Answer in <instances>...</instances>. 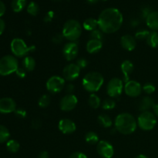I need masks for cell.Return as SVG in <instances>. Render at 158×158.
<instances>
[{"instance_id":"83f0119b","label":"cell","mask_w":158,"mask_h":158,"mask_svg":"<svg viewBox=\"0 0 158 158\" xmlns=\"http://www.w3.org/2000/svg\"><path fill=\"white\" fill-rule=\"evenodd\" d=\"M12 9L15 12H19L26 7V0H12Z\"/></svg>"},{"instance_id":"ab89813d","label":"cell","mask_w":158,"mask_h":158,"mask_svg":"<svg viewBox=\"0 0 158 158\" xmlns=\"http://www.w3.org/2000/svg\"><path fill=\"white\" fill-rule=\"evenodd\" d=\"M15 74H16V76L18 77L23 79V78H24V77H26V70L24 69V68L19 67L18 69H17V70L15 71Z\"/></svg>"},{"instance_id":"ac0fdd59","label":"cell","mask_w":158,"mask_h":158,"mask_svg":"<svg viewBox=\"0 0 158 158\" xmlns=\"http://www.w3.org/2000/svg\"><path fill=\"white\" fill-rule=\"evenodd\" d=\"M120 69H121V72L123 75V82H125L126 83L130 80V76L134 71V64L130 60H125L121 63Z\"/></svg>"},{"instance_id":"484cf974","label":"cell","mask_w":158,"mask_h":158,"mask_svg":"<svg viewBox=\"0 0 158 158\" xmlns=\"http://www.w3.org/2000/svg\"><path fill=\"white\" fill-rule=\"evenodd\" d=\"M98 122L103 127L109 128L112 126V120L107 114H100L98 117Z\"/></svg>"},{"instance_id":"d4e9b609","label":"cell","mask_w":158,"mask_h":158,"mask_svg":"<svg viewBox=\"0 0 158 158\" xmlns=\"http://www.w3.org/2000/svg\"><path fill=\"white\" fill-rule=\"evenodd\" d=\"M101 100L100 97L95 94H91L88 99V104L93 109H97L101 105Z\"/></svg>"},{"instance_id":"2e32d148","label":"cell","mask_w":158,"mask_h":158,"mask_svg":"<svg viewBox=\"0 0 158 158\" xmlns=\"http://www.w3.org/2000/svg\"><path fill=\"white\" fill-rule=\"evenodd\" d=\"M59 130L64 134H71L77 130V125L70 119H62L58 124Z\"/></svg>"},{"instance_id":"f5cc1de1","label":"cell","mask_w":158,"mask_h":158,"mask_svg":"<svg viewBox=\"0 0 158 158\" xmlns=\"http://www.w3.org/2000/svg\"><path fill=\"white\" fill-rule=\"evenodd\" d=\"M86 1L89 3H90V4H94V3H97L98 0H86Z\"/></svg>"},{"instance_id":"1f68e13d","label":"cell","mask_w":158,"mask_h":158,"mask_svg":"<svg viewBox=\"0 0 158 158\" xmlns=\"http://www.w3.org/2000/svg\"><path fill=\"white\" fill-rule=\"evenodd\" d=\"M51 103V98L50 96L48 95V94H43V96L40 97V98L39 99L38 104L40 106V107L41 108H46L49 106Z\"/></svg>"},{"instance_id":"5b68a950","label":"cell","mask_w":158,"mask_h":158,"mask_svg":"<svg viewBox=\"0 0 158 158\" xmlns=\"http://www.w3.org/2000/svg\"><path fill=\"white\" fill-rule=\"evenodd\" d=\"M11 50L16 57L26 56L29 52L35 50V46H27L26 42L20 38H15L11 42Z\"/></svg>"},{"instance_id":"4fadbf2b","label":"cell","mask_w":158,"mask_h":158,"mask_svg":"<svg viewBox=\"0 0 158 158\" xmlns=\"http://www.w3.org/2000/svg\"><path fill=\"white\" fill-rule=\"evenodd\" d=\"M99 155L103 158H112L114 154V148L110 143L106 140H100L97 146Z\"/></svg>"},{"instance_id":"d590c367","label":"cell","mask_w":158,"mask_h":158,"mask_svg":"<svg viewBox=\"0 0 158 158\" xmlns=\"http://www.w3.org/2000/svg\"><path fill=\"white\" fill-rule=\"evenodd\" d=\"M142 89L143 90V92L146 93L147 94H152L155 92L156 87L153 83H147L142 87Z\"/></svg>"},{"instance_id":"44dd1931","label":"cell","mask_w":158,"mask_h":158,"mask_svg":"<svg viewBox=\"0 0 158 158\" xmlns=\"http://www.w3.org/2000/svg\"><path fill=\"white\" fill-rule=\"evenodd\" d=\"M154 105H155L154 100L151 97H145L140 100L139 103V110L141 112L149 111V110H151V108H154Z\"/></svg>"},{"instance_id":"9c48e42d","label":"cell","mask_w":158,"mask_h":158,"mask_svg":"<svg viewBox=\"0 0 158 158\" xmlns=\"http://www.w3.org/2000/svg\"><path fill=\"white\" fill-rule=\"evenodd\" d=\"M123 81L120 79L113 78L108 83L106 86V93L110 98H117L120 97L123 91Z\"/></svg>"},{"instance_id":"d6a6232c","label":"cell","mask_w":158,"mask_h":158,"mask_svg":"<svg viewBox=\"0 0 158 158\" xmlns=\"http://www.w3.org/2000/svg\"><path fill=\"white\" fill-rule=\"evenodd\" d=\"M101 106L104 110H113L115 108L116 102L112 98H108L103 100Z\"/></svg>"},{"instance_id":"52a82bcc","label":"cell","mask_w":158,"mask_h":158,"mask_svg":"<svg viewBox=\"0 0 158 158\" xmlns=\"http://www.w3.org/2000/svg\"><path fill=\"white\" fill-rule=\"evenodd\" d=\"M137 125L143 131H149L154 129L157 124V118L154 113L151 111L141 112L137 118Z\"/></svg>"},{"instance_id":"30bf717a","label":"cell","mask_w":158,"mask_h":158,"mask_svg":"<svg viewBox=\"0 0 158 158\" xmlns=\"http://www.w3.org/2000/svg\"><path fill=\"white\" fill-rule=\"evenodd\" d=\"M80 68L76 63H69L63 69V78L67 81H73L80 77Z\"/></svg>"},{"instance_id":"8fae6325","label":"cell","mask_w":158,"mask_h":158,"mask_svg":"<svg viewBox=\"0 0 158 158\" xmlns=\"http://www.w3.org/2000/svg\"><path fill=\"white\" fill-rule=\"evenodd\" d=\"M78 103V99L74 94H66L60 100V109L65 112H69L75 109Z\"/></svg>"},{"instance_id":"f546056e","label":"cell","mask_w":158,"mask_h":158,"mask_svg":"<svg viewBox=\"0 0 158 158\" xmlns=\"http://www.w3.org/2000/svg\"><path fill=\"white\" fill-rule=\"evenodd\" d=\"M9 137H10V133L9 130L3 125H0V143L7 142Z\"/></svg>"},{"instance_id":"681fc988","label":"cell","mask_w":158,"mask_h":158,"mask_svg":"<svg viewBox=\"0 0 158 158\" xmlns=\"http://www.w3.org/2000/svg\"><path fill=\"white\" fill-rule=\"evenodd\" d=\"M153 110H154V115H155L156 117H158V103H157V104L154 105V108H153Z\"/></svg>"},{"instance_id":"4dcf8cb0","label":"cell","mask_w":158,"mask_h":158,"mask_svg":"<svg viewBox=\"0 0 158 158\" xmlns=\"http://www.w3.org/2000/svg\"><path fill=\"white\" fill-rule=\"evenodd\" d=\"M27 12L32 16H36L40 12V7L35 2H31L27 6Z\"/></svg>"},{"instance_id":"836d02e7","label":"cell","mask_w":158,"mask_h":158,"mask_svg":"<svg viewBox=\"0 0 158 158\" xmlns=\"http://www.w3.org/2000/svg\"><path fill=\"white\" fill-rule=\"evenodd\" d=\"M103 32L100 30V29H97L95 30L90 32L89 34V37H90V40H100L102 41L103 39Z\"/></svg>"},{"instance_id":"ba28073f","label":"cell","mask_w":158,"mask_h":158,"mask_svg":"<svg viewBox=\"0 0 158 158\" xmlns=\"http://www.w3.org/2000/svg\"><path fill=\"white\" fill-rule=\"evenodd\" d=\"M66 86V80L60 76H52L46 82V89L52 94H58L61 92Z\"/></svg>"},{"instance_id":"7a4b0ae2","label":"cell","mask_w":158,"mask_h":158,"mask_svg":"<svg viewBox=\"0 0 158 158\" xmlns=\"http://www.w3.org/2000/svg\"><path fill=\"white\" fill-rule=\"evenodd\" d=\"M116 130L124 135H129L136 131L137 121L135 117L129 113H122L117 115L114 122Z\"/></svg>"},{"instance_id":"7402d4cb","label":"cell","mask_w":158,"mask_h":158,"mask_svg":"<svg viewBox=\"0 0 158 158\" xmlns=\"http://www.w3.org/2000/svg\"><path fill=\"white\" fill-rule=\"evenodd\" d=\"M35 60L31 56H26L23 60V68H24L28 72L33 71L35 68Z\"/></svg>"},{"instance_id":"ffe728a7","label":"cell","mask_w":158,"mask_h":158,"mask_svg":"<svg viewBox=\"0 0 158 158\" xmlns=\"http://www.w3.org/2000/svg\"><path fill=\"white\" fill-rule=\"evenodd\" d=\"M147 26L153 31L158 30V11H153L146 19Z\"/></svg>"},{"instance_id":"277c9868","label":"cell","mask_w":158,"mask_h":158,"mask_svg":"<svg viewBox=\"0 0 158 158\" xmlns=\"http://www.w3.org/2000/svg\"><path fill=\"white\" fill-rule=\"evenodd\" d=\"M81 24L76 19H69L66 22L63 27L62 34L69 42H76L82 34Z\"/></svg>"},{"instance_id":"8d00e7d4","label":"cell","mask_w":158,"mask_h":158,"mask_svg":"<svg viewBox=\"0 0 158 158\" xmlns=\"http://www.w3.org/2000/svg\"><path fill=\"white\" fill-rule=\"evenodd\" d=\"M64 36H63V34H56L55 35H53L52 38V43H56V44H60V43H61L63 41V40H64Z\"/></svg>"},{"instance_id":"9a60e30c","label":"cell","mask_w":158,"mask_h":158,"mask_svg":"<svg viewBox=\"0 0 158 158\" xmlns=\"http://www.w3.org/2000/svg\"><path fill=\"white\" fill-rule=\"evenodd\" d=\"M16 110V103L13 99L10 97H4L0 99V113L10 114Z\"/></svg>"},{"instance_id":"5bb4252c","label":"cell","mask_w":158,"mask_h":158,"mask_svg":"<svg viewBox=\"0 0 158 158\" xmlns=\"http://www.w3.org/2000/svg\"><path fill=\"white\" fill-rule=\"evenodd\" d=\"M142 86L138 82L135 80H129L125 83V94L131 97H137L141 94Z\"/></svg>"},{"instance_id":"c3c4849f","label":"cell","mask_w":158,"mask_h":158,"mask_svg":"<svg viewBox=\"0 0 158 158\" xmlns=\"http://www.w3.org/2000/svg\"><path fill=\"white\" fill-rule=\"evenodd\" d=\"M5 29H6V24H5V22L3 21L2 19H0V35L3 33Z\"/></svg>"},{"instance_id":"4316f807","label":"cell","mask_w":158,"mask_h":158,"mask_svg":"<svg viewBox=\"0 0 158 158\" xmlns=\"http://www.w3.org/2000/svg\"><path fill=\"white\" fill-rule=\"evenodd\" d=\"M20 148V145L18 141L15 140H9L6 142V149L9 152L15 154L19 151Z\"/></svg>"},{"instance_id":"e0dca14e","label":"cell","mask_w":158,"mask_h":158,"mask_svg":"<svg viewBox=\"0 0 158 158\" xmlns=\"http://www.w3.org/2000/svg\"><path fill=\"white\" fill-rule=\"evenodd\" d=\"M120 44L125 50L133 51L137 46V42L134 36L127 34L120 38Z\"/></svg>"},{"instance_id":"ee69618b","label":"cell","mask_w":158,"mask_h":158,"mask_svg":"<svg viewBox=\"0 0 158 158\" xmlns=\"http://www.w3.org/2000/svg\"><path fill=\"white\" fill-rule=\"evenodd\" d=\"M65 89L67 94H73L74 90H75V86L72 83H69V84L65 86Z\"/></svg>"},{"instance_id":"7bdbcfd3","label":"cell","mask_w":158,"mask_h":158,"mask_svg":"<svg viewBox=\"0 0 158 158\" xmlns=\"http://www.w3.org/2000/svg\"><path fill=\"white\" fill-rule=\"evenodd\" d=\"M32 128L35 130L40 129V128L42 127L41 120H39V119H34L32 122Z\"/></svg>"},{"instance_id":"6da1fadb","label":"cell","mask_w":158,"mask_h":158,"mask_svg":"<svg viewBox=\"0 0 158 158\" xmlns=\"http://www.w3.org/2000/svg\"><path fill=\"white\" fill-rule=\"evenodd\" d=\"M98 27L103 33L111 34L118 31L123 22V17L119 9L107 8L101 12L98 18Z\"/></svg>"},{"instance_id":"b9f144b4","label":"cell","mask_w":158,"mask_h":158,"mask_svg":"<svg viewBox=\"0 0 158 158\" xmlns=\"http://www.w3.org/2000/svg\"><path fill=\"white\" fill-rule=\"evenodd\" d=\"M69 158H88L87 156L85 154H83V152H80V151H77V152H74L69 156Z\"/></svg>"},{"instance_id":"f907efd6","label":"cell","mask_w":158,"mask_h":158,"mask_svg":"<svg viewBox=\"0 0 158 158\" xmlns=\"http://www.w3.org/2000/svg\"><path fill=\"white\" fill-rule=\"evenodd\" d=\"M139 24V21L137 19H134L132 22H131V26H133V27H135V26H138Z\"/></svg>"},{"instance_id":"f6af8a7d","label":"cell","mask_w":158,"mask_h":158,"mask_svg":"<svg viewBox=\"0 0 158 158\" xmlns=\"http://www.w3.org/2000/svg\"><path fill=\"white\" fill-rule=\"evenodd\" d=\"M151 11L150 10L149 8H145V9H143V10H142V17L146 19L148 18V15H150V13H151Z\"/></svg>"},{"instance_id":"bcb514c9","label":"cell","mask_w":158,"mask_h":158,"mask_svg":"<svg viewBox=\"0 0 158 158\" xmlns=\"http://www.w3.org/2000/svg\"><path fill=\"white\" fill-rule=\"evenodd\" d=\"M6 6H5L4 2L0 0V17L2 16V15H4L5 12H6Z\"/></svg>"},{"instance_id":"74e56055","label":"cell","mask_w":158,"mask_h":158,"mask_svg":"<svg viewBox=\"0 0 158 158\" xmlns=\"http://www.w3.org/2000/svg\"><path fill=\"white\" fill-rule=\"evenodd\" d=\"M76 64H77V66L80 68V69H85V68L87 66L88 61L86 60V59L80 58L77 60V63H76Z\"/></svg>"},{"instance_id":"603a6c76","label":"cell","mask_w":158,"mask_h":158,"mask_svg":"<svg viewBox=\"0 0 158 158\" xmlns=\"http://www.w3.org/2000/svg\"><path fill=\"white\" fill-rule=\"evenodd\" d=\"M83 27L86 30L92 32L98 27V20L94 18H88L83 22Z\"/></svg>"},{"instance_id":"11a10c76","label":"cell","mask_w":158,"mask_h":158,"mask_svg":"<svg viewBox=\"0 0 158 158\" xmlns=\"http://www.w3.org/2000/svg\"><path fill=\"white\" fill-rule=\"evenodd\" d=\"M102 1H106V0H102Z\"/></svg>"},{"instance_id":"f35d334b","label":"cell","mask_w":158,"mask_h":158,"mask_svg":"<svg viewBox=\"0 0 158 158\" xmlns=\"http://www.w3.org/2000/svg\"><path fill=\"white\" fill-rule=\"evenodd\" d=\"M54 15H55V13H54L53 11H49V12L46 14L43 20H44L45 23H50V22H52V20L53 19Z\"/></svg>"},{"instance_id":"816d5d0a","label":"cell","mask_w":158,"mask_h":158,"mask_svg":"<svg viewBox=\"0 0 158 158\" xmlns=\"http://www.w3.org/2000/svg\"><path fill=\"white\" fill-rule=\"evenodd\" d=\"M135 158H149V157H148V156L144 155V154H139V155H137Z\"/></svg>"},{"instance_id":"d6986e66","label":"cell","mask_w":158,"mask_h":158,"mask_svg":"<svg viewBox=\"0 0 158 158\" xmlns=\"http://www.w3.org/2000/svg\"><path fill=\"white\" fill-rule=\"evenodd\" d=\"M103 47V43L100 40H89L86 43V50L89 53L95 54Z\"/></svg>"},{"instance_id":"f1b7e54d","label":"cell","mask_w":158,"mask_h":158,"mask_svg":"<svg viewBox=\"0 0 158 158\" xmlns=\"http://www.w3.org/2000/svg\"><path fill=\"white\" fill-rule=\"evenodd\" d=\"M85 140H86V143H88L89 144H96V143H98L99 140V136L97 135V133L94 132V131H89L85 136Z\"/></svg>"},{"instance_id":"db71d44e","label":"cell","mask_w":158,"mask_h":158,"mask_svg":"<svg viewBox=\"0 0 158 158\" xmlns=\"http://www.w3.org/2000/svg\"><path fill=\"white\" fill-rule=\"evenodd\" d=\"M53 1H60V0H53Z\"/></svg>"},{"instance_id":"3957f363","label":"cell","mask_w":158,"mask_h":158,"mask_svg":"<svg viewBox=\"0 0 158 158\" xmlns=\"http://www.w3.org/2000/svg\"><path fill=\"white\" fill-rule=\"evenodd\" d=\"M104 82L103 75L98 72H89L83 77L82 85L87 92L94 94L100 90Z\"/></svg>"},{"instance_id":"8992f818","label":"cell","mask_w":158,"mask_h":158,"mask_svg":"<svg viewBox=\"0 0 158 158\" xmlns=\"http://www.w3.org/2000/svg\"><path fill=\"white\" fill-rule=\"evenodd\" d=\"M19 68L16 57L12 55H6L0 59V75L8 76L15 73Z\"/></svg>"},{"instance_id":"7c38bea8","label":"cell","mask_w":158,"mask_h":158,"mask_svg":"<svg viewBox=\"0 0 158 158\" xmlns=\"http://www.w3.org/2000/svg\"><path fill=\"white\" fill-rule=\"evenodd\" d=\"M79 52V46L77 42H69L63 48V55L67 61H72L77 56Z\"/></svg>"},{"instance_id":"e575fe53","label":"cell","mask_w":158,"mask_h":158,"mask_svg":"<svg viewBox=\"0 0 158 158\" xmlns=\"http://www.w3.org/2000/svg\"><path fill=\"white\" fill-rule=\"evenodd\" d=\"M150 32L148 29H140L135 33V39L137 40H147Z\"/></svg>"},{"instance_id":"cb8c5ba5","label":"cell","mask_w":158,"mask_h":158,"mask_svg":"<svg viewBox=\"0 0 158 158\" xmlns=\"http://www.w3.org/2000/svg\"><path fill=\"white\" fill-rule=\"evenodd\" d=\"M147 43L152 48H157L158 46V32L157 31L150 32L146 40Z\"/></svg>"},{"instance_id":"7dc6e473","label":"cell","mask_w":158,"mask_h":158,"mask_svg":"<svg viewBox=\"0 0 158 158\" xmlns=\"http://www.w3.org/2000/svg\"><path fill=\"white\" fill-rule=\"evenodd\" d=\"M37 158H49V153H48L47 151H41V152L39 154L38 157H37Z\"/></svg>"},{"instance_id":"60d3db41","label":"cell","mask_w":158,"mask_h":158,"mask_svg":"<svg viewBox=\"0 0 158 158\" xmlns=\"http://www.w3.org/2000/svg\"><path fill=\"white\" fill-rule=\"evenodd\" d=\"M15 114L17 117H20V118H25L27 116V112L23 109H16Z\"/></svg>"}]
</instances>
